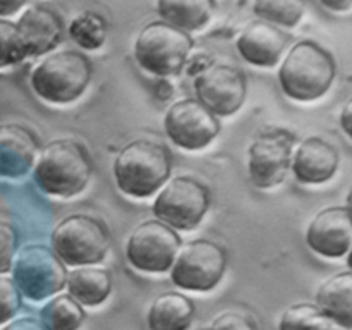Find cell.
I'll return each instance as SVG.
<instances>
[{
    "label": "cell",
    "mask_w": 352,
    "mask_h": 330,
    "mask_svg": "<svg viewBox=\"0 0 352 330\" xmlns=\"http://www.w3.org/2000/svg\"><path fill=\"white\" fill-rule=\"evenodd\" d=\"M316 305L342 329L352 330V272H339L318 289Z\"/></svg>",
    "instance_id": "19"
},
{
    "label": "cell",
    "mask_w": 352,
    "mask_h": 330,
    "mask_svg": "<svg viewBox=\"0 0 352 330\" xmlns=\"http://www.w3.org/2000/svg\"><path fill=\"white\" fill-rule=\"evenodd\" d=\"M17 248V234L7 222L0 220V274L12 268Z\"/></svg>",
    "instance_id": "29"
},
{
    "label": "cell",
    "mask_w": 352,
    "mask_h": 330,
    "mask_svg": "<svg viewBox=\"0 0 352 330\" xmlns=\"http://www.w3.org/2000/svg\"><path fill=\"white\" fill-rule=\"evenodd\" d=\"M52 250L62 263L88 267L100 263L110 250V232L95 217L69 215L52 234Z\"/></svg>",
    "instance_id": "5"
},
{
    "label": "cell",
    "mask_w": 352,
    "mask_h": 330,
    "mask_svg": "<svg viewBox=\"0 0 352 330\" xmlns=\"http://www.w3.org/2000/svg\"><path fill=\"white\" fill-rule=\"evenodd\" d=\"M93 162L86 148L74 140H57L41 150L34 165V181L47 195L71 198L88 186Z\"/></svg>",
    "instance_id": "1"
},
{
    "label": "cell",
    "mask_w": 352,
    "mask_h": 330,
    "mask_svg": "<svg viewBox=\"0 0 352 330\" xmlns=\"http://www.w3.org/2000/svg\"><path fill=\"white\" fill-rule=\"evenodd\" d=\"M93 76V65L86 55L62 50L45 57L31 72V88L45 102L65 105L85 93Z\"/></svg>",
    "instance_id": "4"
},
{
    "label": "cell",
    "mask_w": 352,
    "mask_h": 330,
    "mask_svg": "<svg viewBox=\"0 0 352 330\" xmlns=\"http://www.w3.org/2000/svg\"><path fill=\"white\" fill-rule=\"evenodd\" d=\"M14 284L21 296L31 301L52 298L60 292L67 280L65 265L45 244H28L21 248L12 263Z\"/></svg>",
    "instance_id": "7"
},
{
    "label": "cell",
    "mask_w": 352,
    "mask_h": 330,
    "mask_svg": "<svg viewBox=\"0 0 352 330\" xmlns=\"http://www.w3.org/2000/svg\"><path fill=\"white\" fill-rule=\"evenodd\" d=\"M69 296L74 298L79 305L98 306L105 301L112 292V278L103 268L81 267L67 274Z\"/></svg>",
    "instance_id": "21"
},
{
    "label": "cell",
    "mask_w": 352,
    "mask_h": 330,
    "mask_svg": "<svg viewBox=\"0 0 352 330\" xmlns=\"http://www.w3.org/2000/svg\"><path fill=\"white\" fill-rule=\"evenodd\" d=\"M294 136L274 129L260 134L250 146V177L256 188L270 189L280 184L292 162Z\"/></svg>",
    "instance_id": "12"
},
{
    "label": "cell",
    "mask_w": 352,
    "mask_h": 330,
    "mask_svg": "<svg viewBox=\"0 0 352 330\" xmlns=\"http://www.w3.org/2000/svg\"><path fill=\"white\" fill-rule=\"evenodd\" d=\"M195 318V302L181 292H164L148 311L150 330H188Z\"/></svg>",
    "instance_id": "20"
},
{
    "label": "cell",
    "mask_w": 352,
    "mask_h": 330,
    "mask_svg": "<svg viewBox=\"0 0 352 330\" xmlns=\"http://www.w3.org/2000/svg\"><path fill=\"white\" fill-rule=\"evenodd\" d=\"M26 57L16 24L0 21V69L19 64Z\"/></svg>",
    "instance_id": "27"
},
{
    "label": "cell",
    "mask_w": 352,
    "mask_h": 330,
    "mask_svg": "<svg viewBox=\"0 0 352 330\" xmlns=\"http://www.w3.org/2000/svg\"><path fill=\"white\" fill-rule=\"evenodd\" d=\"M306 243L320 256L340 258L347 254L352 243V217L347 208L332 206L322 210L309 223Z\"/></svg>",
    "instance_id": "14"
},
{
    "label": "cell",
    "mask_w": 352,
    "mask_h": 330,
    "mask_svg": "<svg viewBox=\"0 0 352 330\" xmlns=\"http://www.w3.org/2000/svg\"><path fill=\"white\" fill-rule=\"evenodd\" d=\"M210 208V191L203 182L189 175L174 177L153 203L158 220L172 229L191 230L199 226Z\"/></svg>",
    "instance_id": "8"
},
{
    "label": "cell",
    "mask_w": 352,
    "mask_h": 330,
    "mask_svg": "<svg viewBox=\"0 0 352 330\" xmlns=\"http://www.w3.org/2000/svg\"><path fill=\"white\" fill-rule=\"evenodd\" d=\"M198 102L213 116H232L246 100L248 82L241 69L226 64L206 67L195 81Z\"/></svg>",
    "instance_id": "13"
},
{
    "label": "cell",
    "mask_w": 352,
    "mask_h": 330,
    "mask_svg": "<svg viewBox=\"0 0 352 330\" xmlns=\"http://www.w3.org/2000/svg\"><path fill=\"white\" fill-rule=\"evenodd\" d=\"M40 141L30 129L17 124L0 126V175L21 177L34 164Z\"/></svg>",
    "instance_id": "18"
},
{
    "label": "cell",
    "mask_w": 352,
    "mask_h": 330,
    "mask_svg": "<svg viewBox=\"0 0 352 330\" xmlns=\"http://www.w3.org/2000/svg\"><path fill=\"white\" fill-rule=\"evenodd\" d=\"M291 167L298 181L322 184L332 179L339 168V151L323 138L309 136L296 150Z\"/></svg>",
    "instance_id": "16"
},
{
    "label": "cell",
    "mask_w": 352,
    "mask_h": 330,
    "mask_svg": "<svg viewBox=\"0 0 352 330\" xmlns=\"http://www.w3.org/2000/svg\"><path fill=\"white\" fill-rule=\"evenodd\" d=\"M192 48L189 33L165 23L155 21L140 31L134 43V57L144 69L157 76H174L184 67Z\"/></svg>",
    "instance_id": "6"
},
{
    "label": "cell",
    "mask_w": 352,
    "mask_h": 330,
    "mask_svg": "<svg viewBox=\"0 0 352 330\" xmlns=\"http://www.w3.org/2000/svg\"><path fill=\"white\" fill-rule=\"evenodd\" d=\"M165 133L182 150H201L220 133V122L203 103L195 98L175 102L164 119Z\"/></svg>",
    "instance_id": "11"
},
{
    "label": "cell",
    "mask_w": 352,
    "mask_h": 330,
    "mask_svg": "<svg viewBox=\"0 0 352 330\" xmlns=\"http://www.w3.org/2000/svg\"><path fill=\"white\" fill-rule=\"evenodd\" d=\"M208 330H258V327L254 320L244 313L226 311L213 320Z\"/></svg>",
    "instance_id": "30"
},
{
    "label": "cell",
    "mask_w": 352,
    "mask_h": 330,
    "mask_svg": "<svg viewBox=\"0 0 352 330\" xmlns=\"http://www.w3.org/2000/svg\"><path fill=\"white\" fill-rule=\"evenodd\" d=\"M16 28L28 57L48 54L57 47L64 34V24L58 14L41 6L24 10Z\"/></svg>",
    "instance_id": "15"
},
{
    "label": "cell",
    "mask_w": 352,
    "mask_h": 330,
    "mask_svg": "<svg viewBox=\"0 0 352 330\" xmlns=\"http://www.w3.org/2000/svg\"><path fill=\"white\" fill-rule=\"evenodd\" d=\"M227 253L208 239H196L181 248L172 263V282L195 292L212 291L223 277Z\"/></svg>",
    "instance_id": "9"
},
{
    "label": "cell",
    "mask_w": 352,
    "mask_h": 330,
    "mask_svg": "<svg viewBox=\"0 0 352 330\" xmlns=\"http://www.w3.org/2000/svg\"><path fill=\"white\" fill-rule=\"evenodd\" d=\"M347 212L351 213V217H352V186H351V189H349V195H347Z\"/></svg>",
    "instance_id": "35"
},
{
    "label": "cell",
    "mask_w": 352,
    "mask_h": 330,
    "mask_svg": "<svg viewBox=\"0 0 352 330\" xmlns=\"http://www.w3.org/2000/svg\"><path fill=\"white\" fill-rule=\"evenodd\" d=\"M347 265H349V268H351V272H352V243H351L349 251H347Z\"/></svg>",
    "instance_id": "36"
},
{
    "label": "cell",
    "mask_w": 352,
    "mask_h": 330,
    "mask_svg": "<svg viewBox=\"0 0 352 330\" xmlns=\"http://www.w3.org/2000/svg\"><path fill=\"white\" fill-rule=\"evenodd\" d=\"M21 308V292L12 278L0 275V325L9 322Z\"/></svg>",
    "instance_id": "28"
},
{
    "label": "cell",
    "mask_w": 352,
    "mask_h": 330,
    "mask_svg": "<svg viewBox=\"0 0 352 330\" xmlns=\"http://www.w3.org/2000/svg\"><path fill=\"white\" fill-rule=\"evenodd\" d=\"M47 330H78L85 322V309L74 298L69 294H60L50 299L41 308L40 313Z\"/></svg>",
    "instance_id": "23"
},
{
    "label": "cell",
    "mask_w": 352,
    "mask_h": 330,
    "mask_svg": "<svg viewBox=\"0 0 352 330\" xmlns=\"http://www.w3.org/2000/svg\"><path fill=\"white\" fill-rule=\"evenodd\" d=\"M336 60L311 40L296 43L278 71L282 91L298 102H313L325 95L336 79Z\"/></svg>",
    "instance_id": "2"
},
{
    "label": "cell",
    "mask_w": 352,
    "mask_h": 330,
    "mask_svg": "<svg viewBox=\"0 0 352 330\" xmlns=\"http://www.w3.org/2000/svg\"><path fill=\"white\" fill-rule=\"evenodd\" d=\"M340 126H342L344 133L352 140V98L344 105L342 112H340Z\"/></svg>",
    "instance_id": "33"
},
{
    "label": "cell",
    "mask_w": 352,
    "mask_h": 330,
    "mask_svg": "<svg viewBox=\"0 0 352 330\" xmlns=\"http://www.w3.org/2000/svg\"><path fill=\"white\" fill-rule=\"evenodd\" d=\"M181 250V237L162 220L140 223L127 241L129 263L141 272H165L172 267Z\"/></svg>",
    "instance_id": "10"
},
{
    "label": "cell",
    "mask_w": 352,
    "mask_h": 330,
    "mask_svg": "<svg viewBox=\"0 0 352 330\" xmlns=\"http://www.w3.org/2000/svg\"><path fill=\"white\" fill-rule=\"evenodd\" d=\"M157 7L165 23L188 33L208 23L215 9V0H158Z\"/></svg>",
    "instance_id": "22"
},
{
    "label": "cell",
    "mask_w": 352,
    "mask_h": 330,
    "mask_svg": "<svg viewBox=\"0 0 352 330\" xmlns=\"http://www.w3.org/2000/svg\"><path fill=\"white\" fill-rule=\"evenodd\" d=\"M327 9L336 10V12H342V10H349L352 7V0H320Z\"/></svg>",
    "instance_id": "34"
},
{
    "label": "cell",
    "mask_w": 352,
    "mask_h": 330,
    "mask_svg": "<svg viewBox=\"0 0 352 330\" xmlns=\"http://www.w3.org/2000/svg\"><path fill=\"white\" fill-rule=\"evenodd\" d=\"M2 330H47L43 323L36 318H31V316H24V318L14 320L9 325L3 327Z\"/></svg>",
    "instance_id": "31"
},
{
    "label": "cell",
    "mask_w": 352,
    "mask_h": 330,
    "mask_svg": "<svg viewBox=\"0 0 352 330\" xmlns=\"http://www.w3.org/2000/svg\"><path fill=\"white\" fill-rule=\"evenodd\" d=\"M69 36L85 50H96L107 40V21L96 12H82L69 24Z\"/></svg>",
    "instance_id": "25"
},
{
    "label": "cell",
    "mask_w": 352,
    "mask_h": 330,
    "mask_svg": "<svg viewBox=\"0 0 352 330\" xmlns=\"http://www.w3.org/2000/svg\"><path fill=\"white\" fill-rule=\"evenodd\" d=\"M172 157L167 146L150 140H138L117 155L113 165L116 182L122 192L134 198H148L167 182Z\"/></svg>",
    "instance_id": "3"
},
{
    "label": "cell",
    "mask_w": 352,
    "mask_h": 330,
    "mask_svg": "<svg viewBox=\"0 0 352 330\" xmlns=\"http://www.w3.org/2000/svg\"><path fill=\"white\" fill-rule=\"evenodd\" d=\"M332 322L318 305L298 302L282 313L278 330H330Z\"/></svg>",
    "instance_id": "24"
},
{
    "label": "cell",
    "mask_w": 352,
    "mask_h": 330,
    "mask_svg": "<svg viewBox=\"0 0 352 330\" xmlns=\"http://www.w3.org/2000/svg\"><path fill=\"white\" fill-rule=\"evenodd\" d=\"M24 3H26V0H0V17L19 12Z\"/></svg>",
    "instance_id": "32"
},
{
    "label": "cell",
    "mask_w": 352,
    "mask_h": 330,
    "mask_svg": "<svg viewBox=\"0 0 352 330\" xmlns=\"http://www.w3.org/2000/svg\"><path fill=\"white\" fill-rule=\"evenodd\" d=\"M289 38L275 24L254 21L237 38V50L246 62L260 67H274L284 54Z\"/></svg>",
    "instance_id": "17"
},
{
    "label": "cell",
    "mask_w": 352,
    "mask_h": 330,
    "mask_svg": "<svg viewBox=\"0 0 352 330\" xmlns=\"http://www.w3.org/2000/svg\"><path fill=\"white\" fill-rule=\"evenodd\" d=\"M306 0H254V12L263 21L284 28H294L305 14Z\"/></svg>",
    "instance_id": "26"
}]
</instances>
